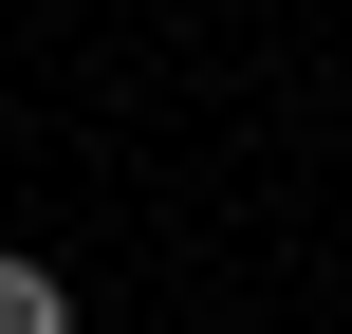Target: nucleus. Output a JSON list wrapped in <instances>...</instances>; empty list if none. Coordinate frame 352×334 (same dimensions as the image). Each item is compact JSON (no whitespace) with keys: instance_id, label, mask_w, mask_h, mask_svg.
<instances>
[{"instance_id":"obj_1","label":"nucleus","mask_w":352,"mask_h":334,"mask_svg":"<svg viewBox=\"0 0 352 334\" xmlns=\"http://www.w3.org/2000/svg\"><path fill=\"white\" fill-rule=\"evenodd\" d=\"M0 334H74V279H56V260H19V242H0Z\"/></svg>"}]
</instances>
